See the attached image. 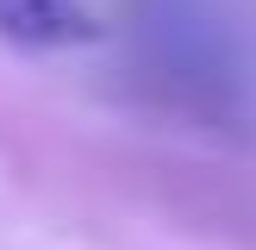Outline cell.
<instances>
[{"instance_id":"cell-1","label":"cell","mask_w":256,"mask_h":250,"mask_svg":"<svg viewBox=\"0 0 256 250\" xmlns=\"http://www.w3.org/2000/svg\"><path fill=\"white\" fill-rule=\"evenodd\" d=\"M94 32V0H0V38L19 50H69Z\"/></svg>"}]
</instances>
